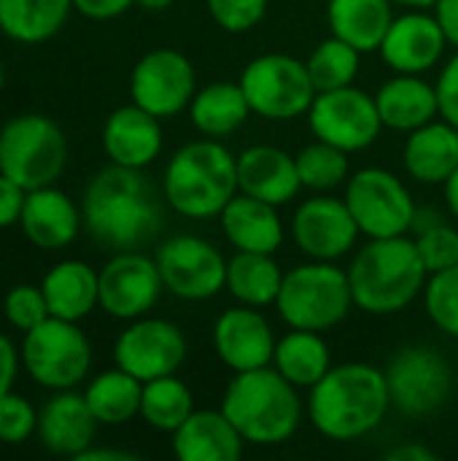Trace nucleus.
<instances>
[{
    "label": "nucleus",
    "instance_id": "nucleus-49",
    "mask_svg": "<svg viewBox=\"0 0 458 461\" xmlns=\"http://www.w3.org/2000/svg\"><path fill=\"white\" fill-rule=\"evenodd\" d=\"M76 461H138V454L119 451V448H94L89 446L84 454H78Z\"/></svg>",
    "mask_w": 458,
    "mask_h": 461
},
{
    "label": "nucleus",
    "instance_id": "nucleus-9",
    "mask_svg": "<svg viewBox=\"0 0 458 461\" xmlns=\"http://www.w3.org/2000/svg\"><path fill=\"white\" fill-rule=\"evenodd\" d=\"M19 354L27 375L51 392L76 389L92 367V343L78 330V321L54 316L24 332Z\"/></svg>",
    "mask_w": 458,
    "mask_h": 461
},
{
    "label": "nucleus",
    "instance_id": "nucleus-25",
    "mask_svg": "<svg viewBox=\"0 0 458 461\" xmlns=\"http://www.w3.org/2000/svg\"><path fill=\"white\" fill-rule=\"evenodd\" d=\"M221 232L235 246V251H256V254H275L283 246V219L278 205L256 200L251 194L238 192L227 208L219 213Z\"/></svg>",
    "mask_w": 458,
    "mask_h": 461
},
{
    "label": "nucleus",
    "instance_id": "nucleus-41",
    "mask_svg": "<svg viewBox=\"0 0 458 461\" xmlns=\"http://www.w3.org/2000/svg\"><path fill=\"white\" fill-rule=\"evenodd\" d=\"M38 432V413L30 400L19 394H5L0 400V443L3 446H22L24 440Z\"/></svg>",
    "mask_w": 458,
    "mask_h": 461
},
{
    "label": "nucleus",
    "instance_id": "nucleus-39",
    "mask_svg": "<svg viewBox=\"0 0 458 461\" xmlns=\"http://www.w3.org/2000/svg\"><path fill=\"white\" fill-rule=\"evenodd\" d=\"M413 240H416L418 257L427 265L429 276L458 265V230L454 224H448V221L424 224Z\"/></svg>",
    "mask_w": 458,
    "mask_h": 461
},
{
    "label": "nucleus",
    "instance_id": "nucleus-40",
    "mask_svg": "<svg viewBox=\"0 0 458 461\" xmlns=\"http://www.w3.org/2000/svg\"><path fill=\"white\" fill-rule=\"evenodd\" d=\"M3 313H5V321L11 327H16L19 332L38 327L40 321L49 319V305H46L43 289L30 286V284L13 286L3 300Z\"/></svg>",
    "mask_w": 458,
    "mask_h": 461
},
{
    "label": "nucleus",
    "instance_id": "nucleus-52",
    "mask_svg": "<svg viewBox=\"0 0 458 461\" xmlns=\"http://www.w3.org/2000/svg\"><path fill=\"white\" fill-rule=\"evenodd\" d=\"M394 5H405V8H435L437 0H391Z\"/></svg>",
    "mask_w": 458,
    "mask_h": 461
},
{
    "label": "nucleus",
    "instance_id": "nucleus-12",
    "mask_svg": "<svg viewBox=\"0 0 458 461\" xmlns=\"http://www.w3.org/2000/svg\"><path fill=\"white\" fill-rule=\"evenodd\" d=\"M308 124L316 140L332 143L348 154L370 149L383 130L375 95L359 86H340L329 92H316L308 111Z\"/></svg>",
    "mask_w": 458,
    "mask_h": 461
},
{
    "label": "nucleus",
    "instance_id": "nucleus-23",
    "mask_svg": "<svg viewBox=\"0 0 458 461\" xmlns=\"http://www.w3.org/2000/svg\"><path fill=\"white\" fill-rule=\"evenodd\" d=\"M97 419L86 405V397L65 389L54 392V397L38 413V438L46 451L57 456L76 459L89 446H94Z\"/></svg>",
    "mask_w": 458,
    "mask_h": 461
},
{
    "label": "nucleus",
    "instance_id": "nucleus-4",
    "mask_svg": "<svg viewBox=\"0 0 458 461\" xmlns=\"http://www.w3.org/2000/svg\"><path fill=\"white\" fill-rule=\"evenodd\" d=\"M221 411L251 446H281L292 440L308 413L300 389L273 365L235 373L224 389Z\"/></svg>",
    "mask_w": 458,
    "mask_h": 461
},
{
    "label": "nucleus",
    "instance_id": "nucleus-35",
    "mask_svg": "<svg viewBox=\"0 0 458 461\" xmlns=\"http://www.w3.org/2000/svg\"><path fill=\"white\" fill-rule=\"evenodd\" d=\"M192 413H194L192 389H189L181 378H175V373L143 384L140 419H143L148 427L173 435Z\"/></svg>",
    "mask_w": 458,
    "mask_h": 461
},
{
    "label": "nucleus",
    "instance_id": "nucleus-3",
    "mask_svg": "<svg viewBox=\"0 0 458 461\" xmlns=\"http://www.w3.org/2000/svg\"><path fill=\"white\" fill-rule=\"evenodd\" d=\"M348 281L359 311L370 316H394L424 294L429 270L421 262L413 238H373L354 254Z\"/></svg>",
    "mask_w": 458,
    "mask_h": 461
},
{
    "label": "nucleus",
    "instance_id": "nucleus-13",
    "mask_svg": "<svg viewBox=\"0 0 458 461\" xmlns=\"http://www.w3.org/2000/svg\"><path fill=\"white\" fill-rule=\"evenodd\" d=\"M154 259L165 289L178 300L202 303L227 289V259L205 238L173 235L157 249Z\"/></svg>",
    "mask_w": 458,
    "mask_h": 461
},
{
    "label": "nucleus",
    "instance_id": "nucleus-43",
    "mask_svg": "<svg viewBox=\"0 0 458 461\" xmlns=\"http://www.w3.org/2000/svg\"><path fill=\"white\" fill-rule=\"evenodd\" d=\"M437 103H440V116L458 127V51L443 65L437 81Z\"/></svg>",
    "mask_w": 458,
    "mask_h": 461
},
{
    "label": "nucleus",
    "instance_id": "nucleus-24",
    "mask_svg": "<svg viewBox=\"0 0 458 461\" xmlns=\"http://www.w3.org/2000/svg\"><path fill=\"white\" fill-rule=\"evenodd\" d=\"M402 165L413 181L424 186H443L458 167V127L437 116L408 132Z\"/></svg>",
    "mask_w": 458,
    "mask_h": 461
},
{
    "label": "nucleus",
    "instance_id": "nucleus-2",
    "mask_svg": "<svg viewBox=\"0 0 458 461\" xmlns=\"http://www.w3.org/2000/svg\"><path fill=\"white\" fill-rule=\"evenodd\" d=\"M308 392L305 411L313 429L335 443L367 438L383 424L391 408L386 373L367 362L332 365Z\"/></svg>",
    "mask_w": 458,
    "mask_h": 461
},
{
    "label": "nucleus",
    "instance_id": "nucleus-5",
    "mask_svg": "<svg viewBox=\"0 0 458 461\" xmlns=\"http://www.w3.org/2000/svg\"><path fill=\"white\" fill-rule=\"evenodd\" d=\"M238 194V154L219 138L184 143L162 176L165 203L184 219H219Z\"/></svg>",
    "mask_w": 458,
    "mask_h": 461
},
{
    "label": "nucleus",
    "instance_id": "nucleus-22",
    "mask_svg": "<svg viewBox=\"0 0 458 461\" xmlns=\"http://www.w3.org/2000/svg\"><path fill=\"white\" fill-rule=\"evenodd\" d=\"M81 224H84V216L78 205L70 200V194H65L54 184L27 192L19 227L32 246L43 251L65 249L76 240Z\"/></svg>",
    "mask_w": 458,
    "mask_h": 461
},
{
    "label": "nucleus",
    "instance_id": "nucleus-46",
    "mask_svg": "<svg viewBox=\"0 0 458 461\" xmlns=\"http://www.w3.org/2000/svg\"><path fill=\"white\" fill-rule=\"evenodd\" d=\"M132 5H135V0H73V8L78 14H84L86 19H97V22L116 19L124 11H130Z\"/></svg>",
    "mask_w": 458,
    "mask_h": 461
},
{
    "label": "nucleus",
    "instance_id": "nucleus-1",
    "mask_svg": "<svg viewBox=\"0 0 458 461\" xmlns=\"http://www.w3.org/2000/svg\"><path fill=\"white\" fill-rule=\"evenodd\" d=\"M81 216L89 235L113 251H130L162 230V205L143 170L113 165L84 189Z\"/></svg>",
    "mask_w": 458,
    "mask_h": 461
},
{
    "label": "nucleus",
    "instance_id": "nucleus-48",
    "mask_svg": "<svg viewBox=\"0 0 458 461\" xmlns=\"http://www.w3.org/2000/svg\"><path fill=\"white\" fill-rule=\"evenodd\" d=\"M389 461H437V454L421 443H400L394 446L389 454H386Z\"/></svg>",
    "mask_w": 458,
    "mask_h": 461
},
{
    "label": "nucleus",
    "instance_id": "nucleus-38",
    "mask_svg": "<svg viewBox=\"0 0 458 461\" xmlns=\"http://www.w3.org/2000/svg\"><path fill=\"white\" fill-rule=\"evenodd\" d=\"M421 297L429 321L443 335L458 340V265L432 273Z\"/></svg>",
    "mask_w": 458,
    "mask_h": 461
},
{
    "label": "nucleus",
    "instance_id": "nucleus-36",
    "mask_svg": "<svg viewBox=\"0 0 458 461\" xmlns=\"http://www.w3.org/2000/svg\"><path fill=\"white\" fill-rule=\"evenodd\" d=\"M305 65L316 92H329V89L351 86L356 81L362 68V51L348 41L329 35L308 54Z\"/></svg>",
    "mask_w": 458,
    "mask_h": 461
},
{
    "label": "nucleus",
    "instance_id": "nucleus-33",
    "mask_svg": "<svg viewBox=\"0 0 458 461\" xmlns=\"http://www.w3.org/2000/svg\"><path fill=\"white\" fill-rule=\"evenodd\" d=\"M89 411L94 413L97 424L105 427H121L140 416V397H143V381L130 375L121 367L105 370L94 375L84 392Z\"/></svg>",
    "mask_w": 458,
    "mask_h": 461
},
{
    "label": "nucleus",
    "instance_id": "nucleus-27",
    "mask_svg": "<svg viewBox=\"0 0 458 461\" xmlns=\"http://www.w3.org/2000/svg\"><path fill=\"white\" fill-rule=\"evenodd\" d=\"M375 105L383 127L397 132H413L440 116L437 89L424 76L397 73L375 92Z\"/></svg>",
    "mask_w": 458,
    "mask_h": 461
},
{
    "label": "nucleus",
    "instance_id": "nucleus-45",
    "mask_svg": "<svg viewBox=\"0 0 458 461\" xmlns=\"http://www.w3.org/2000/svg\"><path fill=\"white\" fill-rule=\"evenodd\" d=\"M19 365H22L19 348L13 346V340L8 335L0 332V400L13 392V384H16V375H19Z\"/></svg>",
    "mask_w": 458,
    "mask_h": 461
},
{
    "label": "nucleus",
    "instance_id": "nucleus-21",
    "mask_svg": "<svg viewBox=\"0 0 458 461\" xmlns=\"http://www.w3.org/2000/svg\"><path fill=\"white\" fill-rule=\"evenodd\" d=\"M302 189L297 159L270 143L248 146L238 154V192L265 200L270 205L292 203Z\"/></svg>",
    "mask_w": 458,
    "mask_h": 461
},
{
    "label": "nucleus",
    "instance_id": "nucleus-19",
    "mask_svg": "<svg viewBox=\"0 0 458 461\" xmlns=\"http://www.w3.org/2000/svg\"><path fill=\"white\" fill-rule=\"evenodd\" d=\"M275 332L259 308H227L213 321V351L232 373H248L273 365Z\"/></svg>",
    "mask_w": 458,
    "mask_h": 461
},
{
    "label": "nucleus",
    "instance_id": "nucleus-32",
    "mask_svg": "<svg viewBox=\"0 0 458 461\" xmlns=\"http://www.w3.org/2000/svg\"><path fill=\"white\" fill-rule=\"evenodd\" d=\"M283 284V270L273 254L238 251L227 259V292L238 300V305L267 308L275 305Z\"/></svg>",
    "mask_w": 458,
    "mask_h": 461
},
{
    "label": "nucleus",
    "instance_id": "nucleus-51",
    "mask_svg": "<svg viewBox=\"0 0 458 461\" xmlns=\"http://www.w3.org/2000/svg\"><path fill=\"white\" fill-rule=\"evenodd\" d=\"M138 8L143 11H151V14H159V11H167L173 5V0H135Z\"/></svg>",
    "mask_w": 458,
    "mask_h": 461
},
{
    "label": "nucleus",
    "instance_id": "nucleus-8",
    "mask_svg": "<svg viewBox=\"0 0 458 461\" xmlns=\"http://www.w3.org/2000/svg\"><path fill=\"white\" fill-rule=\"evenodd\" d=\"M246 92L251 113L267 122H292L308 116L316 86L308 65L283 51H267L254 57L238 81Z\"/></svg>",
    "mask_w": 458,
    "mask_h": 461
},
{
    "label": "nucleus",
    "instance_id": "nucleus-14",
    "mask_svg": "<svg viewBox=\"0 0 458 461\" xmlns=\"http://www.w3.org/2000/svg\"><path fill=\"white\" fill-rule=\"evenodd\" d=\"M197 92V73L192 59L175 49L146 51L130 73V97L143 111L170 119L189 108Z\"/></svg>",
    "mask_w": 458,
    "mask_h": 461
},
{
    "label": "nucleus",
    "instance_id": "nucleus-10",
    "mask_svg": "<svg viewBox=\"0 0 458 461\" xmlns=\"http://www.w3.org/2000/svg\"><path fill=\"white\" fill-rule=\"evenodd\" d=\"M346 205L364 238H397L416 227L418 208L408 184L386 167H362L346 181Z\"/></svg>",
    "mask_w": 458,
    "mask_h": 461
},
{
    "label": "nucleus",
    "instance_id": "nucleus-42",
    "mask_svg": "<svg viewBox=\"0 0 458 461\" xmlns=\"http://www.w3.org/2000/svg\"><path fill=\"white\" fill-rule=\"evenodd\" d=\"M205 5L221 30L238 35L254 30L265 19L270 0H205Z\"/></svg>",
    "mask_w": 458,
    "mask_h": 461
},
{
    "label": "nucleus",
    "instance_id": "nucleus-7",
    "mask_svg": "<svg viewBox=\"0 0 458 461\" xmlns=\"http://www.w3.org/2000/svg\"><path fill=\"white\" fill-rule=\"evenodd\" d=\"M65 162L67 140L54 119L19 113L0 127V173L27 192L54 184Z\"/></svg>",
    "mask_w": 458,
    "mask_h": 461
},
{
    "label": "nucleus",
    "instance_id": "nucleus-30",
    "mask_svg": "<svg viewBox=\"0 0 458 461\" xmlns=\"http://www.w3.org/2000/svg\"><path fill=\"white\" fill-rule=\"evenodd\" d=\"M391 22V0H327V24L332 35L348 41L362 54L378 51Z\"/></svg>",
    "mask_w": 458,
    "mask_h": 461
},
{
    "label": "nucleus",
    "instance_id": "nucleus-6",
    "mask_svg": "<svg viewBox=\"0 0 458 461\" xmlns=\"http://www.w3.org/2000/svg\"><path fill=\"white\" fill-rule=\"evenodd\" d=\"M351 308L356 305L348 270L337 267V262L308 259L283 273L275 311L289 330L327 332L346 321Z\"/></svg>",
    "mask_w": 458,
    "mask_h": 461
},
{
    "label": "nucleus",
    "instance_id": "nucleus-26",
    "mask_svg": "<svg viewBox=\"0 0 458 461\" xmlns=\"http://www.w3.org/2000/svg\"><path fill=\"white\" fill-rule=\"evenodd\" d=\"M243 435L219 411H197L173 432V454L181 461H238L243 456Z\"/></svg>",
    "mask_w": 458,
    "mask_h": 461
},
{
    "label": "nucleus",
    "instance_id": "nucleus-50",
    "mask_svg": "<svg viewBox=\"0 0 458 461\" xmlns=\"http://www.w3.org/2000/svg\"><path fill=\"white\" fill-rule=\"evenodd\" d=\"M443 197H445V205H448L451 216L458 221V167L454 170V176L443 184Z\"/></svg>",
    "mask_w": 458,
    "mask_h": 461
},
{
    "label": "nucleus",
    "instance_id": "nucleus-11",
    "mask_svg": "<svg viewBox=\"0 0 458 461\" xmlns=\"http://www.w3.org/2000/svg\"><path fill=\"white\" fill-rule=\"evenodd\" d=\"M391 408L408 419L437 413L454 392V370L440 348L416 343L400 348L386 365Z\"/></svg>",
    "mask_w": 458,
    "mask_h": 461
},
{
    "label": "nucleus",
    "instance_id": "nucleus-29",
    "mask_svg": "<svg viewBox=\"0 0 458 461\" xmlns=\"http://www.w3.org/2000/svg\"><path fill=\"white\" fill-rule=\"evenodd\" d=\"M186 111L197 132L205 138H227L251 116V105L238 81H213L197 89Z\"/></svg>",
    "mask_w": 458,
    "mask_h": 461
},
{
    "label": "nucleus",
    "instance_id": "nucleus-53",
    "mask_svg": "<svg viewBox=\"0 0 458 461\" xmlns=\"http://www.w3.org/2000/svg\"><path fill=\"white\" fill-rule=\"evenodd\" d=\"M3 84H5V70H3V65H0V92H3Z\"/></svg>",
    "mask_w": 458,
    "mask_h": 461
},
{
    "label": "nucleus",
    "instance_id": "nucleus-47",
    "mask_svg": "<svg viewBox=\"0 0 458 461\" xmlns=\"http://www.w3.org/2000/svg\"><path fill=\"white\" fill-rule=\"evenodd\" d=\"M432 14L437 16L448 46H454L458 51V0H437Z\"/></svg>",
    "mask_w": 458,
    "mask_h": 461
},
{
    "label": "nucleus",
    "instance_id": "nucleus-37",
    "mask_svg": "<svg viewBox=\"0 0 458 461\" xmlns=\"http://www.w3.org/2000/svg\"><path fill=\"white\" fill-rule=\"evenodd\" d=\"M348 157H351L348 151H343L332 143H324V140H313L305 149H300L294 154V159H297V173H300L302 189L332 192L340 184H346L351 176Z\"/></svg>",
    "mask_w": 458,
    "mask_h": 461
},
{
    "label": "nucleus",
    "instance_id": "nucleus-20",
    "mask_svg": "<svg viewBox=\"0 0 458 461\" xmlns=\"http://www.w3.org/2000/svg\"><path fill=\"white\" fill-rule=\"evenodd\" d=\"M162 119L135 103L116 108L103 124V149L113 165L143 170L162 154Z\"/></svg>",
    "mask_w": 458,
    "mask_h": 461
},
{
    "label": "nucleus",
    "instance_id": "nucleus-31",
    "mask_svg": "<svg viewBox=\"0 0 458 461\" xmlns=\"http://www.w3.org/2000/svg\"><path fill=\"white\" fill-rule=\"evenodd\" d=\"M273 367L297 389H313L332 370V351L321 332L289 330L275 343Z\"/></svg>",
    "mask_w": 458,
    "mask_h": 461
},
{
    "label": "nucleus",
    "instance_id": "nucleus-17",
    "mask_svg": "<svg viewBox=\"0 0 458 461\" xmlns=\"http://www.w3.org/2000/svg\"><path fill=\"white\" fill-rule=\"evenodd\" d=\"M165 284L157 259L130 249L116 251L100 270V308L119 321L146 316L162 297Z\"/></svg>",
    "mask_w": 458,
    "mask_h": 461
},
{
    "label": "nucleus",
    "instance_id": "nucleus-44",
    "mask_svg": "<svg viewBox=\"0 0 458 461\" xmlns=\"http://www.w3.org/2000/svg\"><path fill=\"white\" fill-rule=\"evenodd\" d=\"M24 200H27V189L0 173V230L19 221Z\"/></svg>",
    "mask_w": 458,
    "mask_h": 461
},
{
    "label": "nucleus",
    "instance_id": "nucleus-16",
    "mask_svg": "<svg viewBox=\"0 0 458 461\" xmlns=\"http://www.w3.org/2000/svg\"><path fill=\"white\" fill-rule=\"evenodd\" d=\"M359 235V224L346 200L327 192L300 203L292 216V240L308 259L337 262L356 249Z\"/></svg>",
    "mask_w": 458,
    "mask_h": 461
},
{
    "label": "nucleus",
    "instance_id": "nucleus-15",
    "mask_svg": "<svg viewBox=\"0 0 458 461\" xmlns=\"http://www.w3.org/2000/svg\"><path fill=\"white\" fill-rule=\"evenodd\" d=\"M186 354H189V343L181 327L167 319H151V316L132 319L130 327L121 330V335L113 343L116 367L127 370L143 384L178 373Z\"/></svg>",
    "mask_w": 458,
    "mask_h": 461
},
{
    "label": "nucleus",
    "instance_id": "nucleus-18",
    "mask_svg": "<svg viewBox=\"0 0 458 461\" xmlns=\"http://www.w3.org/2000/svg\"><path fill=\"white\" fill-rule=\"evenodd\" d=\"M448 41L435 14L427 8H413L394 16L389 24L378 54L394 73H429L445 57Z\"/></svg>",
    "mask_w": 458,
    "mask_h": 461
},
{
    "label": "nucleus",
    "instance_id": "nucleus-34",
    "mask_svg": "<svg viewBox=\"0 0 458 461\" xmlns=\"http://www.w3.org/2000/svg\"><path fill=\"white\" fill-rule=\"evenodd\" d=\"M73 0H0V30L19 43H43L54 38Z\"/></svg>",
    "mask_w": 458,
    "mask_h": 461
},
{
    "label": "nucleus",
    "instance_id": "nucleus-28",
    "mask_svg": "<svg viewBox=\"0 0 458 461\" xmlns=\"http://www.w3.org/2000/svg\"><path fill=\"white\" fill-rule=\"evenodd\" d=\"M49 316L81 321L100 305V273L81 259L57 262L40 281Z\"/></svg>",
    "mask_w": 458,
    "mask_h": 461
}]
</instances>
